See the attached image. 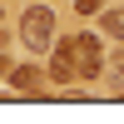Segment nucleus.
<instances>
[{
    "mask_svg": "<svg viewBox=\"0 0 124 124\" xmlns=\"http://www.w3.org/2000/svg\"><path fill=\"white\" fill-rule=\"evenodd\" d=\"M104 30H109L114 40H124V5H119V10H104Z\"/></svg>",
    "mask_w": 124,
    "mask_h": 124,
    "instance_id": "5",
    "label": "nucleus"
},
{
    "mask_svg": "<svg viewBox=\"0 0 124 124\" xmlns=\"http://www.w3.org/2000/svg\"><path fill=\"white\" fill-rule=\"evenodd\" d=\"M0 75H10V60H5V55H0Z\"/></svg>",
    "mask_w": 124,
    "mask_h": 124,
    "instance_id": "7",
    "label": "nucleus"
},
{
    "mask_svg": "<svg viewBox=\"0 0 124 124\" xmlns=\"http://www.w3.org/2000/svg\"><path fill=\"white\" fill-rule=\"evenodd\" d=\"M79 75V65H75V45H50V79L55 85H70V79Z\"/></svg>",
    "mask_w": 124,
    "mask_h": 124,
    "instance_id": "3",
    "label": "nucleus"
},
{
    "mask_svg": "<svg viewBox=\"0 0 124 124\" xmlns=\"http://www.w3.org/2000/svg\"><path fill=\"white\" fill-rule=\"evenodd\" d=\"M0 15H5V5H0Z\"/></svg>",
    "mask_w": 124,
    "mask_h": 124,
    "instance_id": "8",
    "label": "nucleus"
},
{
    "mask_svg": "<svg viewBox=\"0 0 124 124\" xmlns=\"http://www.w3.org/2000/svg\"><path fill=\"white\" fill-rule=\"evenodd\" d=\"M20 40H25L30 55H45V50L55 45V10H50V0H35V5L20 15Z\"/></svg>",
    "mask_w": 124,
    "mask_h": 124,
    "instance_id": "1",
    "label": "nucleus"
},
{
    "mask_svg": "<svg viewBox=\"0 0 124 124\" xmlns=\"http://www.w3.org/2000/svg\"><path fill=\"white\" fill-rule=\"evenodd\" d=\"M79 15H104V0H75Z\"/></svg>",
    "mask_w": 124,
    "mask_h": 124,
    "instance_id": "6",
    "label": "nucleus"
},
{
    "mask_svg": "<svg viewBox=\"0 0 124 124\" xmlns=\"http://www.w3.org/2000/svg\"><path fill=\"white\" fill-rule=\"evenodd\" d=\"M10 89H20V94H25V89H35V79H40V70L35 65H10Z\"/></svg>",
    "mask_w": 124,
    "mask_h": 124,
    "instance_id": "4",
    "label": "nucleus"
},
{
    "mask_svg": "<svg viewBox=\"0 0 124 124\" xmlns=\"http://www.w3.org/2000/svg\"><path fill=\"white\" fill-rule=\"evenodd\" d=\"M70 45H75V65H79L85 79H94L99 70H104V40L99 35H75Z\"/></svg>",
    "mask_w": 124,
    "mask_h": 124,
    "instance_id": "2",
    "label": "nucleus"
}]
</instances>
